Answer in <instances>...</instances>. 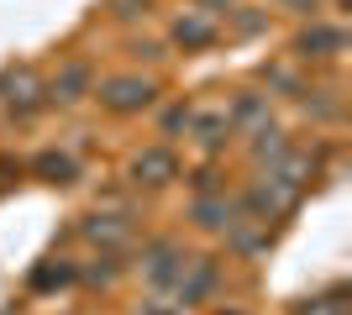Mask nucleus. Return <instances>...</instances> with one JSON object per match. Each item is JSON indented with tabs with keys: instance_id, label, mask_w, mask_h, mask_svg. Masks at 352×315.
Wrapping results in <instances>:
<instances>
[{
	"instance_id": "nucleus-1",
	"label": "nucleus",
	"mask_w": 352,
	"mask_h": 315,
	"mask_svg": "<svg viewBox=\"0 0 352 315\" xmlns=\"http://www.w3.org/2000/svg\"><path fill=\"white\" fill-rule=\"evenodd\" d=\"M105 100L116 105V110H132V105H147L153 90H147L142 79H116V84H105Z\"/></svg>"
},
{
	"instance_id": "nucleus-2",
	"label": "nucleus",
	"mask_w": 352,
	"mask_h": 315,
	"mask_svg": "<svg viewBox=\"0 0 352 315\" xmlns=\"http://www.w3.org/2000/svg\"><path fill=\"white\" fill-rule=\"evenodd\" d=\"M137 174H158L153 184H163L168 174H174V158H168V152H147L142 163H137Z\"/></svg>"
}]
</instances>
